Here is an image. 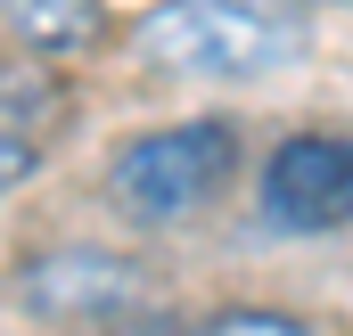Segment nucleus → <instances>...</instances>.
I'll list each match as a JSON object with an SVG mask.
<instances>
[{
	"label": "nucleus",
	"mask_w": 353,
	"mask_h": 336,
	"mask_svg": "<svg viewBox=\"0 0 353 336\" xmlns=\"http://www.w3.org/2000/svg\"><path fill=\"white\" fill-rule=\"evenodd\" d=\"M132 41L165 74L247 83V74H279L312 50V17H304V0H165L140 17Z\"/></svg>",
	"instance_id": "obj_1"
},
{
	"label": "nucleus",
	"mask_w": 353,
	"mask_h": 336,
	"mask_svg": "<svg viewBox=\"0 0 353 336\" xmlns=\"http://www.w3.org/2000/svg\"><path fill=\"white\" fill-rule=\"evenodd\" d=\"M230 172H239V123H222V115L165 123L107 156V205L140 230H173V222H197L230 189Z\"/></svg>",
	"instance_id": "obj_2"
},
{
	"label": "nucleus",
	"mask_w": 353,
	"mask_h": 336,
	"mask_svg": "<svg viewBox=\"0 0 353 336\" xmlns=\"http://www.w3.org/2000/svg\"><path fill=\"white\" fill-rule=\"evenodd\" d=\"M17 304L50 328H123L140 312H165V287L140 254H115V246H50V254H25L17 271Z\"/></svg>",
	"instance_id": "obj_3"
},
{
	"label": "nucleus",
	"mask_w": 353,
	"mask_h": 336,
	"mask_svg": "<svg viewBox=\"0 0 353 336\" xmlns=\"http://www.w3.org/2000/svg\"><path fill=\"white\" fill-rule=\"evenodd\" d=\"M271 230H345L353 222V132H296L263 156Z\"/></svg>",
	"instance_id": "obj_4"
},
{
	"label": "nucleus",
	"mask_w": 353,
	"mask_h": 336,
	"mask_svg": "<svg viewBox=\"0 0 353 336\" xmlns=\"http://www.w3.org/2000/svg\"><path fill=\"white\" fill-rule=\"evenodd\" d=\"M0 25L33 58H74L107 33V0H0Z\"/></svg>",
	"instance_id": "obj_5"
},
{
	"label": "nucleus",
	"mask_w": 353,
	"mask_h": 336,
	"mask_svg": "<svg viewBox=\"0 0 353 336\" xmlns=\"http://www.w3.org/2000/svg\"><path fill=\"white\" fill-rule=\"evenodd\" d=\"M58 107H66V90H58V74L50 66H0V132L8 140H33V132H50L58 123Z\"/></svg>",
	"instance_id": "obj_6"
},
{
	"label": "nucleus",
	"mask_w": 353,
	"mask_h": 336,
	"mask_svg": "<svg viewBox=\"0 0 353 336\" xmlns=\"http://www.w3.org/2000/svg\"><path fill=\"white\" fill-rule=\"evenodd\" d=\"M189 336H321V328H312V320H296V312H271V304H230V312L197 320Z\"/></svg>",
	"instance_id": "obj_7"
},
{
	"label": "nucleus",
	"mask_w": 353,
	"mask_h": 336,
	"mask_svg": "<svg viewBox=\"0 0 353 336\" xmlns=\"http://www.w3.org/2000/svg\"><path fill=\"white\" fill-rule=\"evenodd\" d=\"M33 172H41V140H8V132H0V205H8Z\"/></svg>",
	"instance_id": "obj_8"
}]
</instances>
